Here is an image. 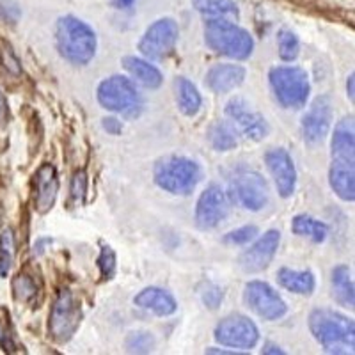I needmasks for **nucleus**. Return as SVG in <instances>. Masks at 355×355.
<instances>
[{
  "label": "nucleus",
  "mask_w": 355,
  "mask_h": 355,
  "mask_svg": "<svg viewBox=\"0 0 355 355\" xmlns=\"http://www.w3.org/2000/svg\"><path fill=\"white\" fill-rule=\"evenodd\" d=\"M205 41L215 53L234 61H245L254 50L252 36L236 21L230 20H206Z\"/></svg>",
  "instance_id": "obj_3"
},
{
  "label": "nucleus",
  "mask_w": 355,
  "mask_h": 355,
  "mask_svg": "<svg viewBox=\"0 0 355 355\" xmlns=\"http://www.w3.org/2000/svg\"><path fill=\"white\" fill-rule=\"evenodd\" d=\"M332 125V101L327 94L316 98L302 117V135L307 144H318L325 139Z\"/></svg>",
  "instance_id": "obj_15"
},
{
  "label": "nucleus",
  "mask_w": 355,
  "mask_h": 355,
  "mask_svg": "<svg viewBox=\"0 0 355 355\" xmlns=\"http://www.w3.org/2000/svg\"><path fill=\"white\" fill-rule=\"evenodd\" d=\"M332 295L338 300V304L345 307H354L355 293L354 281H352V272L347 265H338L332 270Z\"/></svg>",
  "instance_id": "obj_26"
},
{
  "label": "nucleus",
  "mask_w": 355,
  "mask_h": 355,
  "mask_svg": "<svg viewBox=\"0 0 355 355\" xmlns=\"http://www.w3.org/2000/svg\"><path fill=\"white\" fill-rule=\"evenodd\" d=\"M279 243H281V233L277 230L266 231L249 249H245L240 254V268L245 274H259V272L266 270L277 254Z\"/></svg>",
  "instance_id": "obj_14"
},
{
  "label": "nucleus",
  "mask_w": 355,
  "mask_h": 355,
  "mask_svg": "<svg viewBox=\"0 0 355 355\" xmlns=\"http://www.w3.org/2000/svg\"><path fill=\"white\" fill-rule=\"evenodd\" d=\"M231 211V199L220 185L211 183L199 196L196 205V226L202 231L215 230L226 220Z\"/></svg>",
  "instance_id": "obj_12"
},
{
  "label": "nucleus",
  "mask_w": 355,
  "mask_h": 355,
  "mask_svg": "<svg viewBox=\"0 0 355 355\" xmlns=\"http://www.w3.org/2000/svg\"><path fill=\"white\" fill-rule=\"evenodd\" d=\"M226 116L231 125L236 128V132L242 133L243 137L249 141H263L270 132V126L266 123L265 117L256 112L252 107L247 103L243 98L236 96L227 101Z\"/></svg>",
  "instance_id": "obj_13"
},
{
  "label": "nucleus",
  "mask_w": 355,
  "mask_h": 355,
  "mask_svg": "<svg viewBox=\"0 0 355 355\" xmlns=\"http://www.w3.org/2000/svg\"><path fill=\"white\" fill-rule=\"evenodd\" d=\"M123 68L130 73V77L133 80H137L139 84H142L148 89H158L162 82H164L160 69L157 66L150 64L148 61H144V59H141V57H123Z\"/></svg>",
  "instance_id": "obj_22"
},
{
  "label": "nucleus",
  "mask_w": 355,
  "mask_h": 355,
  "mask_svg": "<svg viewBox=\"0 0 355 355\" xmlns=\"http://www.w3.org/2000/svg\"><path fill=\"white\" fill-rule=\"evenodd\" d=\"M331 146H332V158H336V160L355 162L354 116L343 117V119L336 125Z\"/></svg>",
  "instance_id": "obj_21"
},
{
  "label": "nucleus",
  "mask_w": 355,
  "mask_h": 355,
  "mask_svg": "<svg viewBox=\"0 0 355 355\" xmlns=\"http://www.w3.org/2000/svg\"><path fill=\"white\" fill-rule=\"evenodd\" d=\"M272 93L284 109L299 110L307 103L311 93L309 77L299 66H275L268 73Z\"/></svg>",
  "instance_id": "obj_5"
},
{
  "label": "nucleus",
  "mask_w": 355,
  "mask_h": 355,
  "mask_svg": "<svg viewBox=\"0 0 355 355\" xmlns=\"http://www.w3.org/2000/svg\"><path fill=\"white\" fill-rule=\"evenodd\" d=\"M55 49L64 61L85 66L96 55V33L77 17H61L55 24Z\"/></svg>",
  "instance_id": "obj_2"
},
{
  "label": "nucleus",
  "mask_w": 355,
  "mask_h": 355,
  "mask_svg": "<svg viewBox=\"0 0 355 355\" xmlns=\"http://www.w3.org/2000/svg\"><path fill=\"white\" fill-rule=\"evenodd\" d=\"M355 162L336 160L332 158L329 171V183L334 194L343 201L352 202L355 199Z\"/></svg>",
  "instance_id": "obj_20"
},
{
  "label": "nucleus",
  "mask_w": 355,
  "mask_h": 355,
  "mask_svg": "<svg viewBox=\"0 0 355 355\" xmlns=\"http://www.w3.org/2000/svg\"><path fill=\"white\" fill-rule=\"evenodd\" d=\"M98 268L103 279H112L116 274V252L110 245H101L100 256H98Z\"/></svg>",
  "instance_id": "obj_34"
},
{
  "label": "nucleus",
  "mask_w": 355,
  "mask_h": 355,
  "mask_svg": "<svg viewBox=\"0 0 355 355\" xmlns=\"http://www.w3.org/2000/svg\"><path fill=\"white\" fill-rule=\"evenodd\" d=\"M201 299L202 304H205L208 309L215 311L220 307L222 300H224V291H222L220 286L214 283H206L201 290Z\"/></svg>",
  "instance_id": "obj_35"
},
{
  "label": "nucleus",
  "mask_w": 355,
  "mask_h": 355,
  "mask_svg": "<svg viewBox=\"0 0 355 355\" xmlns=\"http://www.w3.org/2000/svg\"><path fill=\"white\" fill-rule=\"evenodd\" d=\"M261 354H272V355H283V354H284V350H283V348H279V347H277V345H274V343H266V345H265V347H263Z\"/></svg>",
  "instance_id": "obj_40"
},
{
  "label": "nucleus",
  "mask_w": 355,
  "mask_h": 355,
  "mask_svg": "<svg viewBox=\"0 0 355 355\" xmlns=\"http://www.w3.org/2000/svg\"><path fill=\"white\" fill-rule=\"evenodd\" d=\"M15 261V236L12 231L8 230L0 234V277H8Z\"/></svg>",
  "instance_id": "obj_30"
},
{
  "label": "nucleus",
  "mask_w": 355,
  "mask_h": 355,
  "mask_svg": "<svg viewBox=\"0 0 355 355\" xmlns=\"http://www.w3.org/2000/svg\"><path fill=\"white\" fill-rule=\"evenodd\" d=\"M0 59H2V64H4V68L8 69V71H11L12 75H20V61H18L17 55L12 53L11 46H4V49L0 50Z\"/></svg>",
  "instance_id": "obj_37"
},
{
  "label": "nucleus",
  "mask_w": 355,
  "mask_h": 355,
  "mask_svg": "<svg viewBox=\"0 0 355 355\" xmlns=\"http://www.w3.org/2000/svg\"><path fill=\"white\" fill-rule=\"evenodd\" d=\"M259 230L254 224H249V226H242L239 230L231 231L224 236V242L230 243V245H245V243L252 242V240L258 236Z\"/></svg>",
  "instance_id": "obj_33"
},
{
  "label": "nucleus",
  "mask_w": 355,
  "mask_h": 355,
  "mask_svg": "<svg viewBox=\"0 0 355 355\" xmlns=\"http://www.w3.org/2000/svg\"><path fill=\"white\" fill-rule=\"evenodd\" d=\"M57 192H59V178L52 164H43L33 178L34 208L37 214H49L55 205Z\"/></svg>",
  "instance_id": "obj_17"
},
{
  "label": "nucleus",
  "mask_w": 355,
  "mask_h": 355,
  "mask_svg": "<svg viewBox=\"0 0 355 355\" xmlns=\"http://www.w3.org/2000/svg\"><path fill=\"white\" fill-rule=\"evenodd\" d=\"M215 339L222 347L236 348V350H250L259 341V331L256 323L247 316L234 315L226 316L215 327Z\"/></svg>",
  "instance_id": "obj_11"
},
{
  "label": "nucleus",
  "mask_w": 355,
  "mask_h": 355,
  "mask_svg": "<svg viewBox=\"0 0 355 355\" xmlns=\"http://www.w3.org/2000/svg\"><path fill=\"white\" fill-rule=\"evenodd\" d=\"M6 116H8V100H6L4 93L0 91V123L4 121Z\"/></svg>",
  "instance_id": "obj_41"
},
{
  "label": "nucleus",
  "mask_w": 355,
  "mask_h": 355,
  "mask_svg": "<svg viewBox=\"0 0 355 355\" xmlns=\"http://www.w3.org/2000/svg\"><path fill=\"white\" fill-rule=\"evenodd\" d=\"M277 50L284 62H293L300 53V41L297 34L290 28H281L277 34Z\"/></svg>",
  "instance_id": "obj_29"
},
{
  "label": "nucleus",
  "mask_w": 355,
  "mask_h": 355,
  "mask_svg": "<svg viewBox=\"0 0 355 355\" xmlns=\"http://www.w3.org/2000/svg\"><path fill=\"white\" fill-rule=\"evenodd\" d=\"M155 183L174 196H189L201 182V167L192 158L169 155L155 164Z\"/></svg>",
  "instance_id": "obj_4"
},
{
  "label": "nucleus",
  "mask_w": 355,
  "mask_h": 355,
  "mask_svg": "<svg viewBox=\"0 0 355 355\" xmlns=\"http://www.w3.org/2000/svg\"><path fill=\"white\" fill-rule=\"evenodd\" d=\"M230 196L236 205L249 211H259L268 205V183L252 169H236L230 176Z\"/></svg>",
  "instance_id": "obj_7"
},
{
  "label": "nucleus",
  "mask_w": 355,
  "mask_h": 355,
  "mask_svg": "<svg viewBox=\"0 0 355 355\" xmlns=\"http://www.w3.org/2000/svg\"><path fill=\"white\" fill-rule=\"evenodd\" d=\"M192 4L206 20H240L239 6L234 0H192Z\"/></svg>",
  "instance_id": "obj_24"
},
{
  "label": "nucleus",
  "mask_w": 355,
  "mask_h": 355,
  "mask_svg": "<svg viewBox=\"0 0 355 355\" xmlns=\"http://www.w3.org/2000/svg\"><path fill=\"white\" fill-rule=\"evenodd\" d=\"M265 164L270 171L277 192L281 198H291L297 189V169L293 158L284 148H274L265 155Z\"/></svg>",
  "instance_id": "obj_16"
},
{
  "label": "nucleus",
  "mask_w": 355,
  "mask_h": 355,
  "mask_svg": "<svg viewBox=\"0 0 355 355\" xmlns=\"http://www.w3.org/2000/svg\"><path fill=\"white\" fill-rule=\"evenodd\" d=\"M101 126H103V130H105L107 133H110V135H119V133L123 132L121 121L116 119V117H105L103 123H101Z\"/></svg>",
  "instance_id": "obj_38"
},
{
  "label": "nucleus",
  "mask_w": 355,
  "mask_h": 355,
  "mask_svg": "<svg viewBox=\"0 0 355 355\" xmlns=\"http://www.w3.org/2000/svg\"><path fill=\"white\" fill-rule=\"evenodd\" d=\"M206 354H218V355H240L239 350H222V348H206Z\"/></svg>",
  "instance_id": "obj_42"
},
{
  "label": "nucleus",
  "mask_w": 355,
  "mask_h": 355,
  "mask_svg": "<svg viewBox=\"0 0 355 355\" xmlns=\"http://www.w3.org/2000/svg\"><path fill=\"white\" fill-rule=\"evenodd\" d=\"M245 80V68L240 64H215L206 73V85L214 93L224 94L240 87Z\"/></svg>",
  "instance_id": "obj_18"
},
{
  "label": "nucleus",
  "mask_w": 355,
  "mask_h": 355,
  "mask_svg": "<svg viewBox=\"0 0 355 355\" xmlns=\"http://www.w3.org/2000/svg\"><path fill=\"white\" fill-rule=\"evenodd\" d=\"M133 304L141 309L151 311L157 316H171L176 313L178 302L173 295L164 288L150 286L139 291L133 299Z\"/></svg>",
  "instance_id": "obj_19"
},
{
  "label": "nucleus",
  "mask_w": 355,
  "mask_h": 355,
  "mask_svg": "<svg viewBox=\"0 0 355 355\" xmlns=\"http://www.w3.org/2000/svg\"><path fill=\"white\" fill-rule=\"evenodd\" d=\"M291 230L297 236H304V239H309L311 242L322 243L327 240L329 236V226L325 222L316 220L315 217L311 215H297L291 222Z\"/></svg>",
  "instance_id": "obj_27"
},
{
  "label": "nucleus",
  "mask_w": 355,
  "mask_h": 355,
  "mask_svg": "<svg viewBox=\"0 0 355 355\" xmlns=\"http://www.w3.org/2000/svg\"><path fill=\"white\" fill-rule=\"evenodd\" d=\"M309 331L327 354L347 355L355 352L354 320L338 311H313L309 315Z\"/></svg>",
  "instance_id": "obj_1"
},
{
  "label": "nucleus",
  "mask_w": 355,
  "mask_h": 355,
  "mask_svg": "<svg viewBox=\"0 0 355 355\" xmlns=\"http://www.w3.org/2000/svg\"><path fill=\"white\" fill-rule=\"evenodd\" d=\"M96 98L103 109L119 114L126 119L141 116L142 105H144L135 84L121 75H112L101 82L98 85Z\"/></svg>",
  "instance_id": "obj_6"
},
{
  "label": "nucleus",
  "mask_w": 355,
  "mask_h": 355,
  "mask_svg": "<svg viewBox=\"0 0 355 355\" xmlns=\"http://www.w3.org/2000/svg\"><path fill=\"white\" fill-rule=\"evenodd\" d=\"M176 101L180 112L187 117H194L202 105L198 87L185 77H178L176 80Z\"/></svg>",
  "instance_id": "obj_25"
},
{
  "label": "nucleus",
  "mask_w": 355,
  "mask_h": 355,
  "mask_svg": "<svg viewBox=\"0 0 355 355\" xmlns=\"http://www.w3.org/2000/svg\"><path fill=\"white\" fill-rule=\"evenodd\" d=\"M243 302L250 311H254L259 318L266 322L281 320L288 313V306L283 297L268 283L250 281L243 288Z\"/></svg>",
  "instance_id": "obj_10"
},
{
  "label": "nucleus",
  "mask_w": 355,
  "mask_h": 355,
  "mask_svg": "<svg viewBox=\"0 0 355 355\" xmlns=\"http://www.w3.org/2000/svg\"><path fill=\"white\" fill-rule=\"evenodd\" d=\"M277 281L284 290L297 295H311L316 288L315 274L311 270H291V268H279Z\"/></svg>",
  "instance_id": "obj_23"
},
{
  "label": "nucleus",
  "mask_w": 355,
  "mask_h": 355,
  "mask_svg": "<svg viewBox=\"0 0 355 355\" xmlns=\"http://www.w3.org/2000/svg\"><path fill=\"white\" fill-rule=\"evenodd\" d=\"M155 345L157 343H155L153 334L146 331L130 332L125 341L126 352H130V354H150V352H153Z\"/></svg>",
  "instance_id": "obj_31"
},
{
  "label": "nucleus",
  "mask_w": 355,
  "mask_h": 355,
  "mask_svg": "<svg viewBox=\"0 0 355 355\" xmlns=\"http://www.w3.org/2000/svg\"><path fill=\"white\" fill-rule=\"evenodd\" d=\"M69 192H71V199L75 205H82L85 201V194H87V174L84 171H77V173L73 174Z\"/></svg>",
  "instance_id": "obj_36"
},
{
  "label": "nucleus",
  "mask_w": 355,
  "mask_h": 355,
  "mask_svg": "<svg viewBox=\"0 0 355 355\" xmlns=\"http://www.w3.org/2000/svg\"><path fill=\"white\" fill-rule=\"evenodd\" d=\"M12 291H15V297L20 302H31V300L36 299L37 295V284L31 275L20 274L15 281H12Z\"/></svg>",
  "instance_id": "obj_32"
},
{
  "label": "nucleus",
  "mask_w": 355,
  "mask_h": 355,
  "mask_svg": "<svg viewBox=\"0 0 355 355\" xmlns=\"http://www.w3.org/2000/svg\"><path fill=\"white\" fill-rule=\"evenodd\" d=\"M82 320V311L68 288H62L57 295L49 318V334L57 343H66L77 332Z\"/></svg>",
  "instance_id": "obj_8"
},
{
  "label": "nucleus",
  "mask_w": 355,
  "mask_h": 355,
  "mask_svg": "<svg viewBox=\"0 0 355 355\" xmlns=\"http://www.w3.org/2000/svg\"><path fill=\"white\" fill-rule=\"evenodd\" d=\"M354 73H352L350 77H348V82H347V94H348V98H350V101H354V94H355V89H354Z\"/></svg>",
  "instance_id": "obj_43"
},
{
  "label": "nucleus",
  "mask_w": 355,
  "mask_h": 355,
  "mask_svg": "<svg viewBox=\"0 0 355 355\" xmlns=\"http://www.w3.org/2000/svg\"><path fill=\"white\" fill-rule=\"evenodd\" d=\"M208 141L217 151H231L239 146V132L230 121H217L210 126Z\"/></svg>",
  "instance_id": "obj_28"
},
{
  "label": "nucleus",
  "mask_w": 355,
  "mask_h": 355,
  "mask_svg": "<svg viewBox=\"0 0 355 355\" xmlns=\"http://www.w3.org/2000/svg\"><path fill=\"white\" fill-rule=\"evenodd\" d=\"M52 243V239H37L36 243H34V254L41 256L46 250V245Z\"/></svg>",
  "instance_id": "obj_39"
},
{
  "label": "nucleus",
  "mask_w": 355,
  "mask_h": 355,
  "mask_svg": "<svg viewBox=\"0 0 355 355\" xmlns=\"http://www.w3.org/2000/svg\"><path fill=\"white\" fill-rule=\"evenodd\" d=\"M133 2H135V0H112V4L116 6L117 9H128Z\"/></svg>",
  "instance_id": "obj_44"
},
{
  "label": "nucleus",
  "mask_w": 355,
  "mask_h": 355,
  "mask_svg": "<svg viewBox=\"0 0 355 355\" xmlns=\"http://www.w3.org/2000/svg\"><path fill=\"white\" fill-rule=\"evenodd\" d=\"M180 28L173 18H160L148 27L139 43V50L150 61H166L176 49Z\"/></svg>",
  "instance_id": "obj_9"
}]
</instances>
